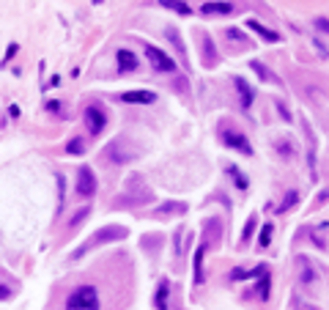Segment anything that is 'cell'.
Listing matches in <instances>:
<instances>
[{"label": "cell", "mask_w": 329, "mask_h": 310, "mask_svg": "<svg viewBox=\"0 0 329 310\" xmlns=\"http://www.w3.org/2000/svg\"><path fill=\"white\" fill-rule=\"evenodd\" d=\"M126 234H129V230H126L124 225H104L102 230H96V234L91 236V239L85 242V247H83V250H77V253H74V256H71V258H80V256H83V253H88L91 247H99V244L121 242V239H126Z\"/></svg>", "instance_id": "cell-1"}, {"label": "cell", "mask_w": 329, "mask_h": 310, "mask_svg": "<svg viewBox=\"0 0 329 310\" xmlns=\"http://www.w3.org/2000/svg\"><path fill=\"white\" fill-rule=\"evenodd\" d=\"M66 310H99V291L93 285H80L69 294Z\"/></svg>", "instance_id": "cell-2"}, {"label": "cell", "mask_w": 329, "mask_h": 310, "mask_svg": "<svg viewBox=\"0 0 329 310\" xmlns=\"http://www.w3.org/2000/svg\"><path fill=\"white\" fill-rule=\"evenodd\" d=\"M146 58L151 63V69H157V71H176V61L154 44H146Z\"/></svg>", "instance_id": "cell-3"}, {"label": "cell", "mask_w": 329, "mask_h": 310, "mask_svg": "<svg viewBox=\"0 0 329 310\" xmlns=\"http://www.w3.org/2000/svg\"><path fill=\"white\" fill-rule=\"evenodd\" d=\"M222 143H225L228 148L242 151V154L253 157V146H250V140H247L244 132H239V129H225V132H222Z\"/></svg>", "instance_id": "cell-4"}, {"label": "cell", "mask_w": 329, "mask_h": 310, "mask_svg": "<svg viewBox=\"0 0 329 310\" xmlns=\"http://www.w3.org/2000/svg\"><path fill=\"white\" fill-rule=\"evenodd\" d=\"M83 118H85V126H88V132H91V134H102L104 126H107V115H104V110L96 107V105L85 107Z\"/></svg>", "instance_id": "cell-5"}, {"label": "cell", "mask_w": 329, "mask_h": 310, "mask_svg": "<svg viewBox=\"0 0 329 310\" xmlns=\"http://www.w3.org/2000/svg\"><path fill=\"white\" fill-rule=\"evenodd\" d=\"M77 195L80 198H93L96 195V176L88 165H83L80 173H77Z\"/></svg>", "instance_id": "cell-6"}, {"label": "cell", "mask_w": 329, "mask_h": 310, "mask_svg": "<svg viewBox=\"0 0 329 310\" xmlns=\"http://www.w3.org/2000/svg\"><path fill=\"white\" fill-rule=\"evenodd\" d=\"M203 14H214V17H228V14L236 11L234 3H228V0H211V3H203Z\"/></svg>", "instance_id": "cell-7"}, {"label": "cell", "mask_w": 329, "mask_h": 310, "mask_svg": "<svg viewBox=\"0 0 329 310\" xmlns=\"http://www.w3.org/2000/svg\"><path fill=\"white\" fill-rule=\"evenodd\" d=\"M121 99L129 102V105H154V102H157V93L140 88V91H126V93H121Z\"/></svg>", "instance_id": "cell-8"}, {"label": "cell", "mask_w": 329, "mask_h": 310, "mask_svg": "<svg viewBox=\"0 0 329 310\" xmlns=\"http://www.w3.org/2000/svg\"><path fill=\"white\" fill-rule=\"evenodd\" d=\"M234 85H236V91H239V102H242V107L250 110L253 107V99H255V91L250 88V83H247L244 77H236Z\"/></svg>", "instance_id": "cell-9"}, {"label": "cell", "mask_w": 329, "mask_h": 310, "mask_svg": "<svg viewBox=\"0 0 329 310\" xmlns=\"http://www.w3.org/2000/svg\"><path fill=\"white\" fill-rule=\"evenodd\" d=\"M244 28H250L253 30V33H258L261 38H263V42H280V33H277V30H269L266 25H263V22H258V20H247L244 22Z\"/></svg>", "instance_id": "cell-10"}, {"label": "cell", "mask_w": 329, "mask_h": 310, "mask_svg": "<svg viewBox=\"0 0 329 310\" xmlns=\"http://www.w3.org/2000/svg\"><path fill=\"white\" fill-rule=\"evenodd\" d=\"M165 38H167V42L173 44V50L179 52L181 63H184V66H187L189 61H187V47H184V42H181V33H179V30H176V28H165Z\"/></svg>", "instance_id": "cell-11"}, {"label": "cell", "mask_w": 329, "mask_h": 310, "mask_svg": "<svg viewBox=\"0 0 329 310\" xmlns=\"http://www.w3.org/2000/svg\"><path fill=\"white\" fill-rule=\"evenodd\" d=\"M220 234H222L220 220L211 217V220L206 222V228H203V247H208V244H217V242H220Z\"/></svg>", "instance_id": "cell-12"}, {"label": "cell", "mask_w": 329, "mask_h": 310, "mask_svg": "<svg viewBox=\"0 0 329 310\" xmlns=\"http://www.w3.org/2000/svg\"><path fill=\"white\" fill-rule=\"evenodd\" d=\"M184 211H187V203H179V201H167V203H162V206H157V209H154L157 217H167V214H184Z\"/></svg>", "instance_id": "cell-13"}, {"label": "cell", "mask_w": 329, "mask_h": 310, "mask_svg": "<svg viewBox=\"0 0 329 310\" xmlns=\"http://www.w3.org/2000/svg\"><path fill=\"white\" fill-rule=\"evenodd\" d=\"M167 297H170V283L162 280L157 288V297H154V307L157 310H167Z\"/></svg>", "instance_id": "cell-14"}, {"label": "cell", "mask_w": 329, "mask_h": 310, "mask_svg": "<svg viewBox=\"0 0 329 310\" xmlns=\"http://www.w3.org/2000/svg\"><path fill=\"white\" fill-rule=\"evenodd\" d=\"M159 6H162V9H170L176 14H181V17H189V14H192V9L184 3V0H159Z\"/></svg>", "instance_id": "cell-15"}, {"label": "cell", "mask_w": 329, "mask_h": 310, "mask_svg": "<svg viewBox=\"0 0 329 310\" xmlns=\"http://www.w3.org/2000/svg\"><path fill=\"white\" fill-rule=\"evenodd\" d=\"M203 256H206V247L200 244V247L195 250V258H192V264H195V285H200L206 280L203 277Z\"/></svg>", "instance_id": "cell-16"}, {"label": "cell", "mask_w": 329, "mask_h": 310, "mask_svg": "<svg viewBox=\"0 0 329 310\" xmlns=\"http://www.w3.org/2000/svg\"><path fill=\"white\" fill-rule=\"evenodd\" d=\"M118 66H121L124 71H134V69H138V58H134V52L118 50Z\"/></svg>", "instance_id": "cell-17"}, {"label": "cell", "mask_w": 329, "mask_h": 310, "mask_svg": "<svg viewBox=\"0 0 329 310\" xmlns=\"http://www.w3.org/2000/svg\"><path fill=\"white\" fill-rule=\"evenodd\" d=\"M269 288H272V277H269V272H263L261 280L255 283V294H258V299H269Z\"/></svg>", "instance_id": "cell-18"}, {"label": "cell", "mask_w": 329, "mask_h": 310, "mask_svg": "<svg viewBox=\"0 0 329 310\" xmlns=\"http://www.w3.org/2000/svg\"><path fill=\"white\" fill-rule=\"evenodd\" d=\"M250 69H255V74H258V77H261L263 83H277V85H280V80H277L275 74H272V71H269L266 66H263V63H258V61H253V63H250Z\"/></svg>", "instance_id": "cell-19"}, {"label": "cell", "mask_w": 329, "mask_h": 310, "mask_svg": "<svg viewBox=\"0 0 329 310\" xmlns=\"http://www.w3.org/2000/svg\"><path fill=\"white\" fill-rule=\"evenodd\" d=\"M203 47H206V50H203V63H206V66H214V63H217V52H214V42H211V38H203Z\"/></svg>", "instance_id": "cell-20"}, {"label": "cell", "mask_w": 329, "mask_h": 310, "mask_svg": "<svg viewBox=\"0 0 329 310\" xmlns=\"http://www.w3.org/2000/svg\"><path fill=\"white\" fill-rule=\"evenodd\" d=\"M228 173L234 176V181H236V187H239V189H247V187H250V181H247V176H244V173L236 168V165H228Z\"/></svg>", "instance_id": "cell-21"}, {"label": "cell", "mask_w": 329, "mask_h": 310, "mask_svg": "<svg viewBox=\"0 0 329 310\" xmlns=\"http://www.w3.org/2000/svg\"><path fill=\"white\" fill-rule=\"evenodd\" d=\"M66 154H71V157H80V154H85V140H83V138H74V140H69V143H66Z\"/></svg>", "instance_id": "cell-22"}, {"label": "cell", "mask_w": 329, "mask_h": 310, "mask_svg": "<svg viewBox=\"0 0 329 310\" xmlns=\"http://www.w3.org/2000/svg\"><path fill=\"white\" fill-rule=\"evenodd\" d=\"M299 201V192H296V189H291V192H285V198H283V203L277 206V214H283V211H288L291 209V206Z\"/></svg>", "instance_id": "cell-23"}, {"label": "cell", "mask_w": 329, "mask_h": 310, "mask_svg": "<svg viewBox=\"0 0 329 310\" xmlns=\"http://www.w3.org/2000/svg\"><path fill=\"white\" fill-rule=\"evenodd\" d=\"M299 272H302V283H304V285L316 280V275H313V269H310V264H307V258H299Z\"/></svg>", "instance_id": "cell-24"}, {"label": "cell", "mask_w": 329, "mask_h": 310, "mask_svg": "<svg viewBox=\"0 0 329 310\" xmlns=\"http://www.w3.org/2000/svg\"><path fill=\"white\" fill-rule=\"evenodd\" d=\"M255 228H258V217H255V214H253V217L250 220H247V225H244V234H242V242L247 244V242H250L253 239V234H255Z\"/></svg>", "instance_id": "cell-25"}, {"label": "cell", "mask_w": 329, "mask_h": 310, "mask_svg": "<svg viewBox=\"0 0 329 310\" xmlns=\"http://www.w3.org/2000/svg\"><path fill=\"white\" fill-rule=\"evenodd\" d=\"M313 242H316V247L326 250V222H321V234H318V230H313Z\"/></svg>", "instance_id": "cell-26"}, {"label": "cell", "mask_w": 329, "mask_h": 310, "mask_svg": "<svg viewBox=\"0 0 329 310\" xmlns=\"http://www.w3.org/2000/svg\"><path fill=\"white\" fill-rule=\"evenodd\" d=\"M272 230H275V225H272V222H266V225L261 228V247H269V242H272Z\"/></svg>", "instance_id": "cell-27"}, {"label": "cell", "mask_w": 329, "mask_h": 310, "mask_svg": "<svg viewBox=\"0 0 329 310\" xmlns=\"http://www.w3.org/2000/svg\"><path fill=\"white\" fill-rule=\"evenodd\" d=\"M225 36H228V38H234V42H239L242 47L250 44V42H247V36L242 33V30H236V28H228V30H225Z\"/></svg>", "instance_id": "cell-28"}, {"label": "cell", "mask_w": 329, "mask_h": 310, "mask_svg": "<svg viewBox=\"0 0 329 310\" xmlns=\"http://www.w3.org/2000/svg\"><path fill=\"white\" fill-rule=\"evenodd\" d=\"M85 217H88V209H80V211L74 214V217H71V225H74V228H77V225H80V222H83Z\"/></svg>", "instance_id": "cell-29"}, {"label": "cell", "mask_w": 329, "mask_h": 310, "mask_svg": "<svg viewBox=\"0 0 329 310\" xmlns=\"http://www.w3.org/2000/svg\"><path fill=\"white\" fill-rule=\"evenodd\" d=\"M277 110H280V113H283V118H285V121H291V113H288V110H285V105H283V102H277Z\"/></svg>", "instance_id": "cell-30"}, {"label": "cell", "mask_w": 329, "mask_h": 310, "mask_svg": "<svg viewBox=\"0 0 329 310\" xmlns=\"http://www.w3.org/2000/svg\"><path fill=\"white\" fill-rule=\"evenodd\" d=\"M47 110H50V113H58V110H61V102H47Z\"/></svg>", "instance_id": "cell-31"}, {"label": "cell", "mask_w": 329, "mask_h": 310, "mask_svg": "<svg viewBox=\"0 0 329 310\" xmlns=\"http://www.w3.org/2000/svg\"><path fill=\"white\" fill-rule=\"evenodd\" d=\"M11 297V288H6V285H0V299H9Z\"/></svg>", "instance_id": "cell-32"}]
</instances>
